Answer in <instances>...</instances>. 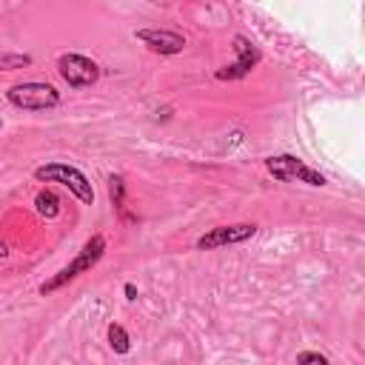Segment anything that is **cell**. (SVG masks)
I'll use <instances>...</instances> for the list:
<instances>
[{"mask_svg": "<svg viewBox=\"0 0 365 365\" xmlns=\"http://www.w3.org/2000/svg\"><path fill=\"white\" fill-rule=\"evenodd\" d=\"M106 254V240L100 237V234H94L86 245H83V251L71 259V265H66L63 271H57L48 282H43L40 285V294H51V291H57V288H63L66 282H71L74 277H80L83 271H88V268H94L97 265V259Z\"/></svg>", "mask_w": 365, "mask_h": 365, "instance_id": "6da1fadb", "label": "cell"}, {"mask_svg": "<svg viewBox=\"0 0 365 365\" xmlns=\"http://www.w3.org/2000/svg\"><path fill=\"white\" fill-rule=\"evenodd\" d=\"M34 177L40 180V182H60V185H66L80 202H86V205H91L94 202V191H91V182L86 180V174L80 171V168H74V165H66V163H51V165H40L37 171H34Z\"/></svg>", "mask_w": 365, "mask_h": 365, "instance_id": "7a4b0ae2", "label": "cell"}, {"mask_svg": "<svg viewBox=\"0 0 365 365\" xmlns=\"http://www.w3.org/2000/svg\"><path fill=\"white\" fill-rule=\"evenodd\" d=\"M9 103L23 111H46L60 103V91L48 83H20L9 88Z\"/></svg>", "mask_w": 365, "mask_h": 365, "instance_id": "3957f363", "label": "cell"}, {"mask_svg": "<svg viewBox=\"0 0 365 365\" xmlns=\"http://www.w3.org/2000/svg\"><path fill=\"white\" fill-rule=\"evenodd\" d=\"M265 168H268V171H271V177H274V180H279V182L299 180V182H308V185H325V177H322L317 168L305 165L302 160H297V157H291V154L268 157V160H265Z\"/></svg>", "mask_w": 365, "mask_h": 365, "instance_id": "277c9868", "label": "cell"}, {"mask_svg": "<svg viewBox=\"0 0 365 365\" xmlns=\"http://www.w3.org/2000/svg\"><path fill=\"white\" fill-rule=\"evenodd\" d=\"M57 68H60V77L71 86V88H83V86H91L97 83L100 77V66L83 54H60L57 60Z\"/></svg>", "mask_w": 365, "mask_h": 365, "instance_id": "5b68a950", "label": "cell"}, {"mask_svg": "<svg viewBox=\"0 0 365 365\" xmlns=\"http://www.w3.org/2000/svg\"><path fill=\"white\" fill-rule=\"evenodd\" d=\"M257 234V225L254 222H237V225H220V228H211L208 234H202L197 240V248L200 251H208V248H222V245H234V242H245Z\"/></svg>", "mask_w": 365, "mask_h": 365, "instance_id": "8992f818", "label": "cell"}, {"mask_svg": "<svg viewBox=\"0 0 365 365\" xmlns=\"http://www.w3.org/2000/svg\"><path fill=\"white\" fill-rule=\"evenodd\" d=\"M234 48H237V60H234L231 66L220 68V71H217V80H240V77L251 74V68L259 63V51L248 43V37L237 34V37H234Z\"/></svg>", "mask_w": 365, "mask_h": 365, "instance_id": "52a82bcc", "label": "cell"}, {"mask_svg": "<svg viewBox=\"0 0 365 365\" xmlns=\"http://www.w3.org/2000/svg\"><path fill=\"white\" fill-rule=\"evenodd\" d=\"M137 40H143L157 54H180L185 48V37L171 29H140Z\"/></svg>", "mask_w": 365, "mask_h": 365, "instance_id": "ba28073f", "label": "cell"}, {"mask_svg": "<svg viewBox=\"0 0 365 365\" xmlns=\"http://www.w3.org/2000/svg\"><path fill=\"white\" fill-rule=\"evenodd\" d=\"M34 205H37V211H40L46 220H54V217L60 214V197H57L54 191H40V194L34 197Z\"/></svg>", "mask_w": 365, "mask_h": 365, "instance_id": "9c48e42d", "label": "cell"}, {"mask_svg": "<svg viewBox=\"0 0 365 365\" xmlns=\"http://www.w3.org/2000/svg\"><path fill=\"white\" fill-rule=\"evenodd\" d=\"M108 345H111L114 354H125L131 348V339H128V334H125L123 325H117V322L108 325Z\"/></svg>", "mask_w": 365, "mask_h": 365, "instance_id": "30bf717a", "label": "cell"}, {"mask_svg": "<svg viewBox=\"0 0 365 365\" xmlns=\"http://www.w3.org/2000/svg\"><path fill=\"white\" fill-rule=\"evenodd\" d=\"M108 191H111V202H114V208L128 220V214H125V200H123V194H125L123 180H120V177H111V180H108Z\"/></svg>", "mask_w": 365, "mask_h": 365, "instance_id": "8fae6325", "label": "cell"}, {"mask_svg": "<svg viewBox=\"0 0 365 365\" xmlns=\"http://www.w3.org/2000/svg\"><path fill=\"white\" fill-rule=\"evenodd\" d=\"M29 63H31L29 54H0V68H6V71L23 68V66H29Z\"/></svg>", "mask_w": 365, "mask_h": 365, "instance_id": "7c38bea8", "label": "cell"}, {"mask_svg": "<svg viewBox=\"0 0 365 365\" xmlns=\"http://www.w3.org/2000/svg\"><path fill=\"white\" fill-rule=\"evenodd\" d=\"M297 365H331L328 356H322L319 351H302L297 356Z\"/></svg>", "mask_w": 365, "mask_h": 365, "instance_id": "4fadbf2b", "label": "cell"}, {"mask_svg": "<svg viewBox=\"0 0 365 365\" xmlns=\"http://www.w3.org/2000/svg\"><path fill=\"white\" fill-rule=\"evenodd\" d=\"M125 297H128V299H137V288H134L131 282H125Z\"/></svg>", "mask_w": 365, "mask_h": 365, "instance_id": "5bb4252c", "label": "cell"}, {"mask_svg": "<svg viewBox=\"0 0 365 365\" xmlns=\"http://www.w3.org/2000/svg\"><path fill=\"white\" fill-rule=\"evenodd\" d=\"M0 125H3V120H0Z\"/></svg>", "mask_w": 365, "mask_h": 365, "instance_id": "9a60e30c", "label": "cell"}]
</instances>
